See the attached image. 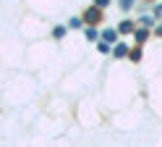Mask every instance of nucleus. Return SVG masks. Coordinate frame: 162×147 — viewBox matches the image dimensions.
Wrapping results in <instances>:
<instances>
[{
    "instance_id": "6",
    "label": "nucleus",
    "mask_w": 162,
    "mask_h": 147,
    "mask_svg": "<svg viewBox=\"0 0 162 147\" xmlns=\"http://www.w3.org/2000/svg\"><path fill=\"white\" fill-rule=\"evenodd\" d=\"M86 37H89V40H97L99 34H97V29H86Z\"/></svg>"
},
{
    "instance_id": "4",
    "label": "nucleus",
    "mask_w": 162,
    "mask_h": 147,
    "mask_svg": "<svg viewBox=\"0 0 162 147\" xmlns=\"http://www.w3.org/2000/svg\"><path fill=\"white\" fill-rule=\"evenodd\" d=\"M68 26H73V29H78V26H81V19H78V16H73V19L68 21Z\"/></svg>"
},
{
    "instance_id": "5",
    "label": "nucleus",
    "mask_w": 162,
    "mask_h": 147,
    "mask_svg": "<svg viewBox=\"0 0 162 147\" xmlns=\"http://www.w3.org/2000/svg\"><path fill=\"white\" fill-rule=\"evenodd\" d=\"M136 40H139V42L146 40V29H139V32H136Z\"/></svg>"
},
{
    "instance_id": "1",
    "label": "nucleus",
    "mask_w": 162,
    "mask_h": 147,
    "mask_svg": "<svg viewBox=\"0 0 162 147\" xmlns=\"http://www.w3.org/2000/svg\"><path fill=\"white\" fill-rule=\"evenodd\" d=\"M102 37H105V42H113L118 34H115V29H105V32H102Z\"/></svg>"
},
{
    "instance_id": "2",
    "label": "nucleus",
    "mask_w": 162,
    "mask_h": 147,
    "mask_svg": "<svg viewBox=\"0 0 162 147\" xmlns=\"http://www.w3.org/2000/svg\"><path fill=\"white\" fill-rule=\"evenodd\" d=\"M115 55H118V58L128 55V47H126V45H118V47H115Z\"/></svg>"
},
{
    "instance_id": "3",
    "label": "nucleus",
    "mask_w": 162,
    "mask_h": 147,
    "mask_svg": "<svg viewBox=\"0 0 162 147\" xmlns=\"http://www.w3.org/2000/svg\"><path fill=\"white\" fill-rule=\"evenodd\" d=\"M120 32H134V21H123V24H120Z\"/></svg>"
}]
</instances>
